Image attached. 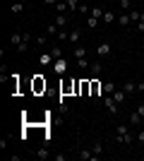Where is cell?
Instances as JSON below:
<instances>
[{
  "label": "cell",
  "mask_w": 144,
  "mask_h": 161,
  "mask_svg": "<svg viewBox=\"0 0 144 161\" xmlns=\"http://www.w3.org/2000/svg\"><path fill=\"white\" fill-rule=\"evenodd\" d=\"M89 14H91V17H99V19H101V17H103L101 7H91V10H89Z\"/></svg>",
  "instance_id": "obj_26"
},
{
  "label": "cell",
  "mask_w": 144,
  "mask_h": 161,
  "mask_svg": "<svg viewBox=\"0 0 144 161\" xmlns=\"http://www.w3.org/2000/svg\"><path fill=\"white\" fill-rule=\"evenodd\" d=\"M67 7L77 12V7H79V0H67Z\"/></svg>",
  "instance_id": "obj_29"
},
{
  "label": "cell",
  "mask_w": 144,
  "mask_h": 161,
  "mask_svg": "<svg viewBox=\"0 0 144 161\" xmlns=\"http://www.w3.org/2000/svg\"><path fill=\"white\" fill-rule=\"evenodd\" d=\"M139 14H142L139 10H130V17H132V22H139Z\"/></svg>",
  "instance_id": "obj_30"
},
{
  "label": "cell",
  "mask_w": 144,
  "mask_h": 161,
  "mask_svg": "<svg viewBox=\"0 0 144 161\" xmlns=\"http://www.w3.org/2000/svg\"><path fill=\"white\" fill-rule=\"evenodd\" d=\"M34 89H36V92H41V89H46V82H43L41 77H36V80H34Z\"/></svg>",
  "instance_id": "obj_22"
},
{
  "label": "cell",
  "mask_w": 144,
  "mask_h": 161,
  "mask_svg": "<svg viewBox=\"0 0 144 161\" xmlns=\"http://www.w3.org/2000/svg\"><path fill=\"white\" fill-rule=\"evenodd\" d=\"M137 113H139V115L144 118V103H139V106H137Z\"/></svg>",
  "instance_id": "obj_33"
},
{
  "label": "cell",
  "mask_w": 144,
  "mask_h": 161,
  "mask_svg": "<svg viewBox=\"0 0 144 161\" xmlns=\"http://www.w3.org/2000/svg\"><path fill=\"white\" fill-rule=\"evenodd\" d=\"M137 140H139V142H144V130H139V132H137Z\"/></svg>",
  "instance_id": "obj_35"
},
{
  "label": "cell",
  "mask_w": 144,
  "mask_h": 161,
  "mask_svg": "<svg viewBox=\"0 0 144 161\" xmlns=\"http://www.w3.org/2000/svg\"><path fill=\"white\" fill-rule=\"evenodd\" d=\"M58 31H60V27H58L55 22H53V24H48V29H46L48 36H58Z\"/></svg>",
  "instance_id": "obj_16"
},
{
  "label": "cell",
  "mask_w": 144,
  "mask_h": 161,
  "mask_svg": "<svg viewBox=\"0 0 144 161\" xmlns=\"http://www.w3.org/2000/svg\"><path fill=\"white\" fill-rule=\"evenodd\" d=\"M72 55H75V60H87V48L77 43V46L72 48Z\"/></svg>",
  "instance_id": "obj_4"
},
{
  "label": "cell",
  "mask_w": 144,
  "mask_h": 161,
  "mask_svg": "<svg viewBox=\"0 0 144 161\" xmlns=\"http://www.w3.org/2000/svg\"><path fill=\"white\" fill-rule=\"evenodd\" d=\"M55 24H58L60 29H65V24H67V14H58V17H55Z\"/></svg>",
  "instance_id": "obj_17"
},
{
  "label": "cell",
  "mask_w": 144,
  "mask_h": 161,
  "mask_svg": "<svg viewBox=\"0 0 144 161\" xmlns=\"http://www.w3.org/2000/svg\"><path fill=\"white\" fill-rule=\"evenodd\" d=\"M110 96H113V99H115L118 103H120V106H123V103H125V99H127V94H125L123 89H115V92H113Z\"/></svg>",
  "instance_id": "obj_8"
},
{
  "label": "cell",
  "mask_w": 144,
  "mask_h": 161,
  "mask_svg": "<svg viewBox=\"0 0 144 161\" xmlns=\"http://www.w3.org/2000/svg\"><path fill=\"white\" fill-rule=\"evenodd\" d=\"M51 55H53L55 60L62 58V46H60V43H53V46H51Z\"/></svg>",
  "instance_id": "obj_11"
},
{
  "label": "cell",
  "mask_w": 144,
  "mask_h": 161,
  "mask_svg": "<svg viewBox=\"0 0 144 161\" xmlns=\"http://www.w3.org/2000/svg\"><path fill=\"white\" fill-rule=\"evenodd\" d=\"M70 43H72V46H77V43H79V29H72V31H70Z\"/></svg>",
  "instance_id": "obj_15"
},
{
  "label": "cell",
  "mask_w": 144,
  "mask_h": 161,
  "mask_svg": "<svg viewBox=\"0 0 144 161\" xmlns=\"http://www.w3.org/2000/svg\"><path fill=\"white\" fill-rule=\"evenodd\" d=\"M58 39H60V41H67V39H70V31H65V29H60V31H58Z\"/></svg>",
  "instance_id": "obj_27"
},
{
  "label": "cell",
  "mask_w": 144,
  "mask_h": 161,
  "mask_svg": "<svg viewBox=\"0 0 144 161\" xmlns=\"http://www.w3.org/2000/svg\"><path fill=\"white\" fill-rule=\"evenodd\" d=\"M46 3H48V5H55V3H58V0H46Z\"/></svg>",
  "instance_id": "obj_36"
},
{
  "label": "cell",
  "mask_w": 144,
  "mask_h": 161,
  "mask_svg": "<svg viewBox=\"0 0 144 161\" xmlns=\"http://www.w3.org/2000/svg\"><path fill=\"white\" fill-rule=\"evenodd\" d=\"M118 142H120V144H125V147H127V144H132V142H135V135H132V132L118 135Z\"/></svg>",
  "instance_id": "obj_5"
},
{
  "label": "cell",
  "mask_w": 144,
  "mask_h": 161,
  "mask_svg": "<svg viewBox=\"0 0 144 161\" xmlns=\"http://www.w3.org/2000/svg\"><path fill=\"white\" fill-rule=\"evenodd\" d=\"M118 22H120V27H127V24H130V22H132V17H130V12H127V14H120V19H118Z\"/></svg>",
  "instance_id": "obj_18"
},
{
  "label": "cell",
  "mask_w": 144,
  "mask_h": 161,
  "mask_svg": "<svg viewBox=\"0 0 144 161\" xmlns=\"http://www.w3.org/2000/svg\"><path fill=\"white\" fill-rule=\"evenodd\" d=\"M24 3H27V0H24Z\"/></svg>",
  "instance_id": "obj_38"
},
{
  "label": "cell",
  "mask_w": 144,
  "mask_h": 161,
  "mask_svg": "<svg viewBox=\"0 0 144 161\" xmlns=\"http://www.w3.org/2000/svg\"><path fill=\"white\" fill-rule=\"evenodd\" d=\"M103 103H106V108H108V111H110V113H118V106H120V103H118V101L115 99H113V96H103Z\"/></svg>",
  "instance_id": "obj_3"
},
{
  "label": "cell",
  "mask_w": 144,
  "mask_h": 161,
  "mask_svg": "<svg viewBox=\"0 0 144 161\" xmlns=\"http://www.w3.org/2000/svg\"><path fill=\"white\" fill-rule=\"evenodd\" d=\"M139 120H142V115H139L137 111H135V113L130 115V125H132V128H137V125H139Z\"/></svg>",
  "instance_id": "obj_19"
},
{
  "label": "cell",
  "mask_w": 144,
  "mask_h": 161,
  "mask_svg": "<svg viewBox=\"0 0 144 161\" xmlns=\"http://www.w3.org/2000/svg\"><path fill=\"white\" fill-rule=\"evenodd\" d=\"M87 27H89V29H96V27H99V17H91V14H89V19H87Z\"/></svg>",
  "instance_id": "obj_23"
},
{
  "label": "cell",
  "mask_w": 144,
  "mask_h": 161,
  "mask_svg": "<svg viewBox=\"0 0 144 161\" xmlns=\"http://www.w3.org/2000/svg\"><path fill=\"white\" fill-rule=\"evenodd\" d=\"M91 152H94L96 156H101V152H103V144H101V142H99V140H96L94 144H91Z\"/></svg>",
  "instance_id": "obj_20"
},
{
  "label": "cell",
  "mask_w": 144,
  "mask_h": 161,
  "mask_svg": "<svg viewBox=\"0 0 144 161\" xmlns=\"http://www.w3.org/2000/svg\"><path fill=\"white\" fill-rule=\"evenodd\" d=\"M22 10H24V0H17V3H12V7H10V12H12V14H19Z\"/></svg>",
  "instance_id": "obj_13"
},
{
  "label": "cell",
  "mask_w": 144,
  "mask_h": 161,
  "mask_svg": "<svg viewBox=\"0 0 144 161\" xmlns=\"http://www.w3.org/2000/svg\"><path fill=\"white\" fill-rule=\"evenodd\" d=\"M137 31H142V34H144V22H137Z\"/></svg>",
  "instance_id": "obj_34"
},
{
  "label": "cell",
  "mask_w": 144,
  "mask_h": 161,
  "mask_svg": "<svg viewBox=\"0 0 144 161\" xmlns=\"http://www.w3.org/2000/svg\"><path fill=\"white\" fill-rule=\"evenodd\" d=\"M27 51H29V41H22L17 46V53H27Z\"/></svg>",
  "instance_id": "obj_25"
},
{
  "label": "cell",
  "mask_w": 144,
  "mask_h": 161,
  "mask_svg": "<svg viewBox=\"0 0 144 161\" xmlns=\"http://www.w3.org/2000/svg\"><path fill=\"white\" fill-rule=\"evenodd\" d=\"M120 7H123V10H130V7H132V0H120Z\"/></svg>",
  "instance_id": "obj_31"
},
{
  "label": "cell",
  "mask_w": 144,
  "mask_h": 161,
  "mask_svg": "<svg viewBox=\"0 0 144 161\" xmlns=\"http://www.w3.org/2000/svg\"><path fill=\"white\" fill-rule=\"evenodd\" d=\"M110 53H113V46H110L108 41H103V43L96 46V55H99V58H108Z\"/></svg>",
  "instance_id": "obj_1"
},
{
  "label": "cell",
  "mask_w": 144,
  "mask_h": 161,
  "mask_svg": "<svg viewBox=\"0 0 144 161\" xmlns=\"http://www.w3.org/2000/svg\"><path fill=\"white\" fill-rule=\"evenodd\" d=\"M123 92H125V94H135V92H139V89H137V82H125V87H123Z\"/></svg>",
  "instance_id": "obj_10"
},
{
  "label": "cell",
  "mask_w": 144,
  "mask_h": 161,
  "mask_svg": "<svg viewBox=\"0 0 144 161\" xmlns=\"http://www.w3.org/2000/svg\"><path fill=\"white\" fill-rule=\"evenodd\" d=\"M77 12H82V14H89V5H84V3H79V7H77Z\"/></svg>",
  "instance_id": "obj_28"
},
{
  "label": "cell",
  "mask_w": 144,
  "mask_h": 161,
  "mask_svg": "<svg viewBox=\"0 0 144 161\" xmlns=\"http://www.w3.org/2000/svg\"><path fill=\"white\" fill-rule=\"evenodd\" d=\"M89 75L91 77H96V75H101V60H94L89 65Z\"/></svg>",
  "instance_id": "obj_9"
},
{
  "label": "cell",
  "mask_w": 144,
  "mask_h": 161,
  "mask_svg": "<svg viewBox=\"0 0 144 161\" xmlns=\"http://www.w3.org/2000/svg\"><path fill=\"white\" fill-rule=\"evenodd\" d=\"M36 156H39V159H46L48 152H46V149H39V154H36Z\"/></svg>",
  "instance_id": "obj_32"
},
{
  "label": "cell",
  "mask_w": 144,
  "mask_h": 161,
  "mask_svg": "<svg viewBox=\"0 0 144 161\" xmlns=\"http://www.w3.org/2000/svg\"><path fill=\"white\" fill-rule=\"evenodd\" d=\"M101 89H103V87H101V84H99V82H96V80H91V94L96 96V94H99V92H101Z\"/></svg>",
  "instance_id": "obj_24"
},
{
  "label": "cell",
  "mask_w": 144,
  "mask_h": 161,
  "mask_svg": "<svg viewBox=\"0 0 144 161\" xmlns=\"http://www.w3.org/2000/svg\"><path fill=\"white\" fill-rule=\"evenodd\" d=\"M139 22H144V10H142V14H139Z\"/></svg>",
  "instance_id": "obj_37"
},
{
  "label": "cell",
  "mask_w": 144,
  "mask_h": 161,
  "mask_svg": "<svg viewBox=\"0 0 144 161\" xmlns=\"http://www.w3.org/2000/svg\"><path fill=\"white\" fill-rule=\"evenodd\" d=\"M55 10H58V14H65L70 10V7H67V0H58V3H55Z\"/></svg>",
  "instance_id": "obj_12"
},
{
  "label": "cell",
  "mask_w": 144,
  "mask_h": 161,
  "mask_svg": "<svg viewBox=\"0 0 144 161\" xmlns=\"http://www.w3.org/2000/svg\"><path fill=\"white\" fill-rule=\"evenodd\" d=\"M103 22H106V24H113V22H115V12H110V10H103Z\"/></svg>",
  "instance_id": "obj_14"
},
{
  "label": "cell",
  "mask_w": 144,
  "mask_h": 161,
  "mask_svg": "<svg viewBox=\"0 0 144 161\" xmlns=\"http://www.w3.org/2000/svg\"><path fill=\"white\" fill-rule=\"evenodd\" d=\"M22 41H27V39H24V34H22V31H14V34H12V36H10V43H12V46H14V48L19 46Z\"/></svg>",
  "instance_id": "obj_6"
},
{
  "label": "cell",
  "mask_w": 144,
  "mask_h": 161,
  "mask_svg": "<svg viewBox=\"0 0 144 161\" xmlns=\"http://www.w3.org/2000/svg\"><path fill=\"white\" fill-rule=\"evenodd\" d=\"M53 63H55V58L51 53H41L39 55V65H53Z\"/></svg>",
  "instance_id": "obj_7"
},
{
  "label": "cell",
  "mask_w": 144,
  "mask_h": 161,
  "mask_svg": "<svg viewBox=\"0 0 144 161\" xmlns=\"http://www.w3.org/2000/svg\"><path fill=\"white\" fill-rule=\"evenodd\" d=\"M67 67H70V63L65 60V58H58V60L53 63V70H55V72H58V75H62V72H67Z\"/></svg>",
  "instance_id": "obj_2"
},
{
  "label": "cell",
  "mask_w": 144,
  "mask_h": 161,
  "mask_svg": "<svg viewBox=\"0 0 144 161\" xmlns=\"http://www.w3.org/2000/svg\"><path fill=\"white\" fill-rule=\"evenodd\" d=\"M115 92V82H106L103 84V94H113Z\"/></svg>",
  "instance_id": "obj_21"
}]
</instances>
